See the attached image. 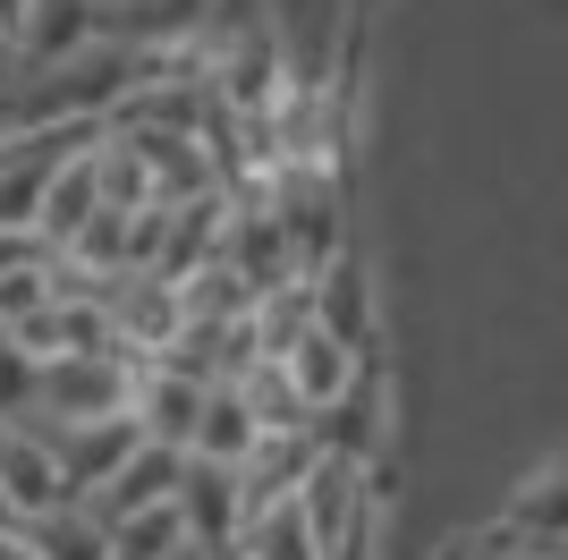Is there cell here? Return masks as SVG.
<instances>
[{
    "label": "cell",
    "instance_id": "5bb4252c",
    "mask_svg": "<svg viewBox=\"0 0 568 560\" xmlns=\"http://www.w3.org/2000/svg\"><path fill=\"white\" fill-rule=\"evenodd\" d=\"M43 256H51V247L34 230H0V272H26V263H43Z\"/></svg>",
    "mask_w": 568,
    "mask_h": 560
},
{
    "label": "cell",
    "instance_id": "9c48e42d",
    "mask_svg": "<svg viewBox=\"0 0 568 560\" xmlns=\"http://www.w3.org/2000/svg\"><path fill=\"white\" fill-rule=\"evenodd\" d=\"M237 560H323L306 536V518H297V501H263V510L237 518V536H230Z\"/></svg>",
    "mask_w": 568,
    "mask_h": 560
},
{
    "label": "cell",
    "instance_id": "6da1fadb",
    "mask_svg": "<svg viewBox=\"0 0 568 560\" xmlns=\"http://www.w3.org/2000/svg\"><path fill=\"white\" fill-rule=\"evenodd\" d=\"M128 382H136V366L111 357V349H94V357H51V366L34 373V424L77 433V424L128 417Z\"/></svg>",
    "mask_w": 568,
    "mask_h": 560
},
{
    "label": "cell",
    "instance_id": "4fadbf2b",
    "mask_svg": "<svg viewBox=\"0 0 568 560\" xmlns=\"http://www.w3.org/2000/svg\"><path fill=\"white\" fill-rule=\"evenodd\" d=\"M458 560H551V552H535V543H518L509 527H493V536H484V543H467Z\"/></svg>",
    "mask_w": 568,
    "mask_h": 560
},
{
    "label": "cell",
    "instance_id": "8fae6325",
    "mask_svg": "<svg viewBox=\"0 0 568 560\" xmlns=\"http://www.w3.org/2000/svg\"><path fill=\"white\" fill-rule=\"evenodd\" d=\"M102 536H111V560H162L187 543V527H179V501H162V510H136L119 527H102Z\"/></svg>",
    "mask_w": 568,
    "mask_h": 560
},
{
    "label": "cell",
    "instance_id": "30bf717a",
    "mask_svg": "<svg viewBox=\"0 0 568 560\" xmlns=\"http://www.w3.org/2000/svg\"><path fill=\"white\" fill-rule=\"evenodd\" d=\"M18 552L26 560H111V536H102L94 518L77 510H51V518H34V527H18Z\"/></svg>",
    "mask_w": 568,
    "mask_h": 560
},
{
    "label": "cell",
    "instance_id": "9a60e30c",
    "mask_svg": "<svg viewBox=\"0 0 568 560\" xmlns=\"http://www.w3.org/2000/svg\"><path fill=\"white\" fill-rule=\"evenodd\" d=\"M18 86H26V51H18V34L0 26V102H9Z\"/></svg>",
    "mask_w": 568,
    "mask_h": 560
},
{
    "label": "cell",
    "instance_id": "7a4b0ae2",
    "mask_svg": "<svg viewBox=\"0 0 568 560\" xmlns=\"http://www.w3.org/2000/svg\"><path fill=\"white\" fill-rule=\"evenodd\" d=\"M195 408H204V382H195V373L162 366V357H144V366H136V382H128V424H136V442L187 459Z\"/></svg>",
    "mask_w": 568,
    "mask_h": 560
},
{
    "label": "cell",
    "instance_id": "7c38bea8",
    "mask_svg": "<svg viewBox=\"0 0 568 560\" xmlns=\"http://www.w3.org/2000/svg\"><path fill=\"white\" fill-rule=\"evenodd\" d=\"M34 373H43V366L0 331V424H26V417H34Z\"/></svg>",
    "mask_w": 568,
    "mask_h": 560
},
{
    "label": "cell",
    "instance_id": "e0dca14e",
    "mask_svg": "<svg viewBox=\"0 0 568 560\" xmlns=\"http://www.w3.org/2000/svg\"><path fill=\"white\" fill-rule=\"evenodd\" d=\"M162 560H213V552H195V543H179V552H162Z\"/></svg>",
    "mask_w": 568,
    "mask_h": 560
},
{
    "label": "cell",
    "instance_id": "ac0fdd59",
    "mask_svg": "<svg viewBox=\"0 0 568 560\" xmlns=\"http://www.w3.org/2000/svg\"><path fill=\"white\" fill-rule=\"evenodd\" d=\"M85 9H94V18H111V9H119V0H85Z\"/></svg>",
    "mask_w": 568,
    "mask_h": 560
},
{
    "label": "cell",
    "instance_id": "3957f363",
    "mask_svg": "<svg viewBox=\"0 0 568 560\" xmlns=\"http://www.w3.org/2000/svg\"><path fill=\"white\" fill-rule=\"evenodd\" d=\"M0 501H9V518L18 527H34V518L69 510V476H60V459H51L43 424H0Z\"/></svg>",
    "mask_w": 568,
    "mask_h": 560
},
{
    "label": "cell",
    "instance_id": "d6986e66",
    "mask_svg": "<svg viewBox=\"0 0 568 560\" xmlns=\"http://www.w3.org/2000/svg\"><path fill=\"white\" fill-rule=\"evenodd\" d=\"M0 560H26V552H18V536H9V543H0Z\"/></svg>",
    "mask_w": 568,
    "mask_h": 560
},
{
    "label": "cell",
    "instance_id": "ba28073f",
    "mask_svg": "<svg viewBox=\"0 0 568 560\" xmlns=\"http://www.w3.org/2000/svg\"><path fill=\"white\" fill-rule=\"evenodd\" d=\"M255 417H246V399L230 391V382H204V408H195V433H187V459L204 467H246V450H255Z\"/></svg>",
    "mask_w": 568,
    "mask_h": 560
},
{
    "label": "cell",
    "instance_id": "277c9868",
    "mask_svg": "<svg viewBox=\"0 0 568 560\" xmlns=\"http://www.w3.org/2000/svg\"><path fill=\"white\" fill-rule=\"evenodd\" d=\"M272 366H281V382L288 391H297V408H306V417H332L339 399L356 391V382H365V357L356 349H339L332 331H297V340H288L281 357H272Z\"/></svg>",
    "mask_w": 568,
    "mask_h": 560
},
{
    "label": "cell",
    "instance_id": "5b68a950",
    "mask_svg": "<svg viewBox=\"0 0 568 560\" xmlns=\"http://www.w3.org/2000/svg\"><path fill=\"white\" fill-rule=\"evenodd\" d=\"M179 467L187 459H170V450H153V442H136L128 459H119V476L111 484H94L77 510L94 518V527H119V518H136V510H162L170 492H179Z\"/></svg>",
    "mask_w": 568,
    "mask_h": 560
},
{
    "label": "cell",
    "instance_id": "52a82bcc",
    "mask_svg": "<svg viewBox=\"0 0 568 560\" xmlns=\"http://www.w3.org/2000/svg\"><path fill=\"white\" fill-rule=\"evenodd\" d=\"M204 9H213V0H119L111 18H94V43H119V51H153V43H187L195 26H204Z\"/></svg>",
    "mask_w": 568,
    "mask_h": 560
},
{
    "label": "cell",
    "instance_id": "2e32d148",
    "mask_svg": "<svg viewBox=\"0 0 568 560\" xmlns=\"http://www.w3.org/2000/svg\"><path fill=\"white\" fill-rule=\"evenodd\" d=\"M18 18H26V0H0V26H9V34H18Z\"/></svg>",
    "mask_w": 568,
    "mask_h": 560
},
{
    "label": "cell",
    "instance_id": "8992f818",
    "mask_svg": "<svg viewBox=\"0 0 568 560\" xmlns=\"http://www.w3.org/2000/svg\"><path fill=\"white\" fill-rule=\"evenodd\" d=\"M179 527H187V543L195 552H221V543L237 536V518H246V501H237V467H204V459H187L179 467Z\"/></svg>",
    "mask_w": 568,
    "mask_h": 560
}]
</instances>
